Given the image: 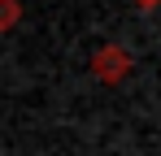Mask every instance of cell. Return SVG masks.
<instances>
[{
	"instance_id": "1",
	"label": "cell",
	"mask_w": 161,
	"mask_h": 156,
	"mask_svg": "<svg viewBox=\"0 0 161 156\" xmlns=\"http://www.w3.org/2000/svg\"><path fill=\"white\" fill-rule=\"evenodd\" d=\"M131 52L122 48V44H100V48L92 52V78H100L105 87H118L122 78L131 74Z\"/></svg>"
},
{
	"instance_id": "2",
	"label": "cell",
	"mask_w": 161,
	"mask_h": 156,
	"mask_svg": "<svg viewBox=\"0 0 161 156\" xmlns=\"http://www.w3.org/2000/svg\"><path fill=\"white\" fill-rule=\"evenodd\" d=\"M18 18H22V4H18V0H0V30H4V35L18 26Z\"/></svg>"
},
{
	"instance_id": "3",
	"label": "cell",
	"mask_w": 161,
	"mask_h": 156,
	"mask_svg": "<svg viewBox=\"0 0 161 156\" xmlns=\"http://www.w3.org/2000/svg\"><path fill=\"white\" fill-rule=\"evenodd\" d=\"M131 4H139V9H157L161 0H131Z\"/></svg>"
}]
</instances>
